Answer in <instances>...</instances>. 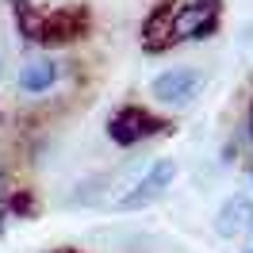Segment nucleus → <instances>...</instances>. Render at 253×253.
<instances>
[{
    "mask_svg": "<svg viewBox=\"0 0 253 253\" xmlns=\"http://www.w3.org/2000/svg\"><path fill=\"white\" fill-rule=\"evenodd\" d=\"M58 62L54 58H27V62L19 65V92L27 96H42L50 92L54 84H58Z\"/></svg>",
    "mask_w": 253,
    "mask_h": 253,
    "instance_id": "423d86ee",
    "label": "nucleus"
},
{
    "mask_svg": "<svg viewBox=\"0 0 253 253\" xmlns=\"http://www.w3.org/2000/svg\"><path fill=\"white\" fill-rule=\"evenodd\" d=\"M222 16V0H176V4H161L150 12L142 27V46L146 54H161L180 42H196L215 35Z\"/></svg>",
    "mask_w": 253,
    "mask_h": 253,
    "instance_id": "f257e3e1",
    "label": "nucleus"
},
{
    "mask_svg": "<svg viewBox=\"0 0 253 253\" xmlns=\"http://www.w3.org/2000/svg\"><path fill=\"white\" fill-rule=\"evenodd\" d=\"M54 253H73V250H54Z\"/></svg>",
    "mask_w": 253,
    "mask_h": 253,
    "instance_id": "1a4fd4ad",
    "label": "nucleus"
},
{
    "mask_svg": "<svg viewBox=\"0 0 253 253\" xmlns=\"http://www.w3.org/2000/svg\"><path fill=\"white\" fill-rule=\"evenodd\" d=\"M165 130H169V123L161 115H154L150 108H142V104H123V108H115L108 115V138L115 146H123V150L142 146L150 138L165 134Z\"/></svg>",
    "mask_w": 253,
    "mask_h": 253,
    "instance_id": "7ed1b4c3",
    "label": "nucleus"
},
{
    "mask_svg": "<svg viewBox=\"0 0 253 253\" xmlns=\"http://www.w3.org/2000/svg\"><path fill=\"white\" fill-rule=\"evenodd\" d=\"M173 176H176V161H173V158L154 161V165L146 169L142 180H138V184L126 192L123 200H119V211H138V207H150L154 200H161V192L173 184Z\"/></svg>",
    "mask_w": 253,
    "mask_h": 253,
    "instance_id": "20e7f679",
    "label": "nucleus"
},
{
    "mask_svg": "<svg viewBox=\"0 0 253 253\" xmlns=\"http://www.w3.org/2000/svg\"><path fill=\"white\" fill-rule=\"evenodd\" d=\"M250 138H253V115H250Z\"/></svg>",
    "mask_w": 253,
    "mask_h": 253,
    "instance_id": "6e6552de",
    "label": "nucleus"
},
{
    "mask_svg": "<svg viewBox=\"0 0 253 253\" xmlns=\"http://www.w3.org/2000/svg\"><path fill=\"white\" fill-rule=\"evenodd\" d=\"M200 73L196 69H188V65H173V69H165V73H158L154 77V84H150V92H154V100L158 104H169V108H180V104H188L192 96L200 92Z\"/></svg>",
    "mask_w": 253,
    "mask_h": 253,
    "instance_id": "39448f33",
    "label": "nucleus"
},
{
    "mask_svg": "<svg viewBox=\"0 0 253 253\" xmlns=\"http://www.w3.org/2000/svg\"><path fill=\"white\" fill-rule=\"evenodd\" d=\"M253 226V200L250 196H230L219 211V222H215V230L222 238H242L246 230Z\"/></svg>",
    "mask_w": 253,
    "mask_h": 253,
    "instance_id": "0eeeda50",
    "label": "nucleus"
},
{
    "mask_svg": "<svg viewBox=\"0 0 253 253\" xmlns=\"http://www.w3.org/2000/svg\"><path fill=\"white\" fill-rule=\"evenodd\" d=\"M16 19L23 35L31 42L54 46V42H69L88 31V12L73 4V8H35L31 0H16Z\"/></svg>",
    "mask_w": 253,
    "mask_h": 253,
    "instance_id": "f03ea898",
    "label": "nucleus"
}]
</instances>
